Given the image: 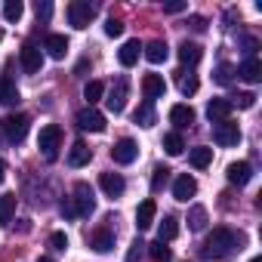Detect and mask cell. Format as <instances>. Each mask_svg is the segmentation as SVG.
<instances>
[{"instance_id":"cell-1","label":"cell","mask_w":262,"mask_h":262,"mask_svg":"<svg viewBox=\"0 0 262 262\" xmlns=\"http://www.w3.org/2000/svg\"><path fill=\"white\" fill-rule=\"evenodd\" d=\"M237 234L231 231V228H225V225H219V228H213L210 234H207V241H204V259H225L234 247H237Z\"/></svg>"},{"instance_id":"cell-2","label":"cell","mask_w":262,"mask_h":262,"mask_svg":"<svg viewBox=\"0 0 262 262\" xmlns=\"http://www.w3.org/2000/svg\"><path fill=\"white\" fill-rule=\"evenodd\" d=\"M37 148L43 151L47 161H56L59 158V148H62V129L56 123H47L40 129V136H37Z\"/></svg>"},{"instance_id":"cell-3","label":"cell","mask_w":262,"mask_h":262,"mask_svg":"<svg viewBox=\"0 0 262 262\" xmlns=\"http://www.w3.org/2000/svg\"><path fill=\"white\" fill-rule=\"evenodd\" d=\"M28 123H31L28 114H7L4 120H0V129H4V136L10 142H22L28 136Z\"/></svg>"},{"instance_id":"cell-4","label":"cell","mask_w":262,"mask_h":262,"mask_svg":"<svg viewBox=\"0 0 262 262\" xmlns=\"http://www.w3.org/2000/svg\"><path fill=\"white\" fill-rule=\"evenodd\" d=\"M93 16H96V7L86 4V0H74V4H68V22H71L77 31H83V28L93 22Z\"/></svg>"},{"instance_id":"cell-5","label":"cell","mask_w":262,"mask_h":262,"mask_svg":"<svg viewBox=\"0 0 262 262\" xmlns=\"http://www.w3.org/2000/svg\"><path fill=\"white\" fill-rule=\"evenodd\" d=\"M213 139L222 145V148H234L237 142H241V126L228 117V120H222V123H216V129H213Z\"/></svg>"},{"instance_id":"cell-6","label":"cell","mask_w":262,"mask_h":262,"mask_svg":"<svg viewBox=\"0 0 262 262\" xmlns=\"http://www.w3.org/2000/svg\"><path fill=\"white\" fill-rule=\"evenodd\" d=\"M74 213L77 216H90L93 210H96V198H93V188L86 185V182H77L74 185Z\"/></svg>"},{"instance_id":"cell-7","label":"cell","mask_w":262,"mask_h":262,"mask_svg":"<svg viewBox=\"0 0 262 262\" xmlns=\"http://www.w3.org/2000/svg\"><path fill=\"white\" fill-rule=\"evenodd\" d=\"M136 158H139V145H136L133 139H117V142L111 145V161H114V164H123V167H126V164H133Z\"/></svg>"},{"instance_id":"cell-8","label":"cell","mask_w":262,"mask_h":262,"mask_svg":"<svg viewBox=\"0 0 262 262\" xmlns=\"http://www.w3.org/2000/svg\"><path fill=\"white\" fill-rule=\"evenodd\" d=\"M77 126L86 129V133H102L105 129V114L96 111V108H83V111H77Z\"/></svg>"},{"instance_id":"cell-9","label":"cell","mask_w":262,"mask_h":262,"mask_svg":"<svg viewBox=\"0 0 262 262\" xmlns=\"http://www.w3.org/2000/svg\"><path fill=\"white\" fill-rule=\"evenodd\" d=\"M126 90H129V86H126V77H117V83L111 86V93H108V99H105L111 114H120V111L126 108Z\"/></svg>"},{"instance_id":"cell-10","label":"cell","mask_w":262,"mask_h":262,"mask_svg":"<svg viewBox=\"0 0 262 262\" xmlns=\"http://www.w3.org/2000/svg\"><path fill=\"white\" fill-rule=\"evenodd\" d=\"M194 194H198V182H194V176H188V173L176 176V182H173V198L182 201V204H188V198H194Z\"/></svg>"},{"instance_id":"cell-11","label":"cell","mask_w":262,"mask_h":262,"mask_svg":"<svg viewBox=\"0 0 262 262\" xmlns=\"http://www.w3.org/2000/svg\"><path fill=\"white\" fill-rule=\"evenodd\" d=\"M19 59H22V68H25L28 74H37V71H40V65H43V53H40L34 43H25V47H22V53H19Z\"/></svg>"},{"instance_id":"cell-12","label":"cell","mask_w":262,"mask_h":262,"mask_svg":"<svg viewBox=\"0 0 262 262\" xmlns=\"http://www.w3.org/2000/svg\"><path fill=\"white\" fill-rule=\"evenodd\" d=\"M225 176H228L231 185H247V182L253 179V167H250L247 161H234V164H228Z\"/></svg>"},{"instance_id":"cell-13","label":"cell","mask_w":262,"mask_h":262,"mask_svg":"<svg viewBox=\"0 0 262 262\" xmlns=\"http://www.w3.org/2000/svg\"><path fill=\"white\" fill-rule=\"evenodd\" d=\"M99 185H102V191H105L108 198H120V194L126 191V182H123L120 173H102V176H99Z\"/></svg>"},{"instance_id":"cell-14","label":"cell","mask_w":262,"mask_h":262,"mask_svg":"<svg viewBox=\"0 0 262 262\" xmlns=\"http://www.w3.org/2000/svg\"><path fill=\"white\" fill-rule=\"evenodd\" d=\"M142 93H145L148 102H151V99H161V96L167 93L164 77H161V74H145V77H142Z\"/></svg>"},{"instance_id":"cell-15","label":"cell","mask_w":262,"mask_h":262,"mask_svg":"<svg viewBox=\"0 0 262 262\" xmlns=\"http://www.w3.org/2000/svg\"><path fill=\"white\" fill-rule=\"evenodd\" d=\"M155 213H158V204L148 198V201H142L139 204V210H136V228L139 231H145V228H151L155 225Z\"/></svg>"},{"instance_id":"cell-16","label":"cell","mask_w":262,"mask_h":262,"mask_svg":"<svg viewBox=\"0 0 262 262\" xmlns=\"http://www.w3.org/2000/svg\"><path fill=\"white\" fill-rule=\"evenodd\" d=\"M139 53H142V43H139V40H126V43L120 47V53H117V62H120L123 68H133V65L139 62Z\"/></svg>"},{"instance_id":"cell-17","label":"cell","mask_w":262,"mask_h":262,"mask_svg":"<svg viewBox=\"0 0 262 262\" xmlns=\"http://www.w3.org/2000/svg\"><path fill=\"white\" fill-rule=\"evenodd\" d=\"M207 117H210L213 123L228 120V117H231V102H228V99H213V102L207 105Z\"/></svg>"},{"instance_id":"cell-18","label":"cell","mask_w":262,"mask_h":262,"mask_svg":"<svg viewBox=\"0 0 262 262\" xmlns=\"http://www.w3.org/2000/svg\"><path fill=\"white\" fill-rule=\"evenodd\" d=\"M170 120L179 126V129H188L194 123V108L191 105H173L170 108Z\"/></svg>"},{"instance_id":"cell-19","label":"cell","mask_w":262,"mask_h":262,"mask_svg":"<svg viewBox=\"0 0 262 262\" xmlns=\"http://www.w3.org/2000/svg\"><path fill=\"white\" fill-rule=\"evenodd\" d=\"M90 247H93L96 253H108V250L114 247V234H111L108 228H96V231H90Z\"/></svg>"},{"instance_id":"cell-20","label":"cell","mask_w":262,"mask_h":262,"mask_svg":"<svg viewBox=\"0 0 262 262\" xmlns=\"http://www.w3.org/2000/svg\"><path fill=\"white\" fill-rule=\"evenodd\" d=\"M237 74H241L247 83H259V80H262V65H259V59H253V56L244 59L241 68H237Z\"/></svg>"},{"instance_id":"cell-21","label":"cell","mask_w":262,"mask_h":262,"mask_svg":"<svg viewBox=\"0 0 262 262\" xmlns=\"http://www.w3.org/2000/svg\"><path fill=\"white\" fill-rule=\"evenodd\" d=\"M90 158H93L90 145H86V142H74V145H71V151H68V167H86V164H90Z\"/></svg>"},{"instance_id":"cell-22","label":"cell","mask_w":262,"mask_h":262,"mask_svg":"<svg viewBox=\"0 0 262 262\" xmlns=\"http://www.w3.org/2000/svg\"><path fill=\"white\" fill-rule=\"evenodd\" d=\"M43 50L50 53V59H65V53H68V40H65V34H50L47 43H43Z\"/></svg>"},{"instance_id":"cell-23","label":"cell","mask_w":262,"mask_h":262,"mask_svg":"<svg viewBox=\"0 0 262 262\" xmlns=\"http://www.w3.org/2000/svg\"><path fill=\"white\" fill-rule=\"evenodd\" d=\"M0 105H19V86L13 83V77L0 80Z\"/></svg>"},{"instance_id":"cell-24","label":"cell","mask_w":262,"mask_h":262,"mask_svg":"<svg viewBox=\"0 0 262 262\" xmlns=\"http://www.w3.org/2000/svg\"><path fill=\"white\" fill-rule=\"evenodd\" d=\"M188 161H191V167H194V170H204V167H210V164H213V148H207V145L191 148Z\"/></svg>"},{"instance_id":"cell-25","label":"cell","mask_w":262,"mask_h":262,"mask_svg":"<svg viewBox=\"0 0 262 262\" xmlns=\"http://www.w3.org/2000/svg\"><path fill=\"white\" fill-rule=\"evenodd\" d=\"M145 59H148L151 65L167 62V43H164V40H151V43L145 47Z\"/></svg>"},{"instance_id":"cell-26","label":"cell","mask_w":262,"mask_h":262,"mask_svg":"<svg viewBox=\"0 0 262 262\" xmlns=\"http://www.w3.org/2000/svg\"><path fill=\"white\" fill-rule=\"evenodd\" d=\"M179 59H182V65H198V62H201V47L182 40V43H179Z\"/></svg>"},{"instance_id":"cell-27","label":"cell","mask_w":262,"mask_h":262,"mask_svg":"<svg viewBox=\"0 0 262 262\" xmlns=\"http://www.w3.org/2000/svg\"><path fill=\"white\" fill-rule=\"evenodd\" d=\"M16 216V194H4L0 198V225H10Z\"/></svg>"},{"instance_id":"cell-28","label":"cell","mask_w":262,"mask_h":262,"mask_svg":"<svg viewBox=\"0 0 262 262\" xmlns=\"http://www.w3.org/2000/svg\"><path fill=\"white\" fill-rule=\"evenodd\" d=\"M164 151H167L170 158H179V155L185 151V142H182V136H179V133H167V136H164Z\"/></svg>"},{"instance_id":"cell-29","label":"cell","mask_w":262,"mask_h":262,"mask_svg":"<svg viewBox=\"0 0 262 262\" xmlns=\"http://www.w3.org/2000/svg\"><path fill=\"white\" fill-rule=\"evenodd\" d=\"M102 96H105V83H102V80H90V83L83 86V99L90 102V108H93Z\"/></svg>"},{"instance_id":"cell-30","label":"cell","mask_w":262,"mask_h":262,"mask_svg":"<svg viewBox=\"0 0 262 262\" xmlns=\"http://www.w3.org/2000/svg\"><path fill=\"white\" fill-rule=\"evenodd\" d=\"M188 228L191 231H204L207 228V210L204 207H191L188 210Z\"/></svg>"},{"instance_id":"cell-31","label":"cell","mask_w":262,"mask_h":262,"mask_svg":"<svg viewBox=\"0 0 262 262\" xmlns=\"http://www.w3.org/2000/svg\"><path fill=\"white\" fill-rule=\"evenodd\" d=\"M176 234H179V219H176V216H164V222H161V237H158V241L167 244V241H173Z\"/></svg>"},{"instance_id":"cell-32","label":"cell","mask_w":262,"mask_h":262,"mask_svg":"<svg viewBox=\"0 0 262 262\" xmlns=\"http://www.w3.org/2000/svg\"><path fill=\"white\" fill-rule=\"evenodd\" d=\"M148 247V256L155 259V262H170L173 259V253H170V247L164 244V241H155V244H145Z\"/></svg>"},{"instance_id":"cell-33","label":"cell","mask_w":262,"mask_h":262,"mask_svg":"<svg viewBox=\"0 0 262 262\" xmlns=\"http://www.w3.org/2000/svg\"><path fill=\"white\" fill-rule=\"evenodd\" d=\"M22 13H25L22 0H7V4H4V19H7V22H19Z\"/></svg>"},{"instance_id":"cell-34","label":"cell","mask_w":262,"mask_h":262,"mask_svg":"<svg viewBox=\"0 0 262 262\" xmlns=\"http://www.w3.org/2000/svg\"><path fill=\"white\" fill-rule=\"evenodd\" d=\"M179 90H182V96H194V93H198V77L179 71Z\"/></svg>"},{"instance_id":"cell-35","label":"cell","mask_w":262,"mask_h":262,"mask_svg":"<svg viewBox=\"0 0 262 262\" xmlns=\"http://www.w3.org/2000/svg\"><path fill=\"white\" fill-rule=\"evenodd\" d=\"M167 179H170V170L167 167H155V173H151V191H161L167 185Z\"/></svg>"},{"instance_id":"cell-36","label":"cell","mask_w":262,"mask_h":262,"mask_svg":"<svg viewBox=\"0 0 262 262\" xmlns=\"http://www.w3.org/2000/svg\"><path fill=\"white\" fill-rule=\"evenodd\" d=\"M136 123H142V126H151V123H155V111H151V102H145V105L136 111Z\"/></svg>"},{"instance_id":"cell-37","label":"cell","mask_w":262,"mask_h":262,"mask_svg":"<svg viewBox=\"0 0 262 262\" xmlns=\"http://www.w3.org/2000/svg\"><path fill=\"white\" fill-rule=\"evenodd\" d=\"M231 71H234V68H231L228 62H222V65L216 68V83H222V86H228V83H231Z\"/></svg>"},{"instance_id":"cell-38","label":"cell","mask_w":262,"mask_h":262,"mask_svg":"<svg viewBox=\"0 0 262 262\" xmlns=\"http://www.w3.org/2000/svg\"><path fill=\"white\" fill-rule=\"evenodd\" d=\"M50 247L53 250H68V234L65 231H53L50 234Z\"/></svg>"},{"instance_id":"cell-39","label":"cell","mask_w":262,"mask_h":262,"mask_svg":"<svg viewBox=\"0 0 262 262\" xmlns=\"http://www.w3.org/2000/svg\"><path fill=\"white\" fill-rule=\"evenodd\" d=\"M142 253H145V244H142V241H133V247L126 250V262H139Z\"/></svg>"},{"instance_id":"cell-40","label":"cell","mask_w":262,"mask_h":262,"mask_svg":"<svg viewBox=\"0 0 262 262\" xmlns=\"http://www.w3.org/2000/svg\"><path fill=\"white\" fill-rule=\"evenodd\" d=\"M234 105H237V108H253V105H256V96H253V93H237V99L231 102V108H234Z\"/></svg>"},{"instance_id":"cell-41","label":"cell","mask_w":262,"mask_h":262,"mask_svg":"<svg viewBox=\"0 0 262 262\" xmlns=\"http://www.w3.org/2000/svg\"><path fill=\"white\" fill-rule=\"evenodd\" d=\"M105 34H108V37H120V34H123V22L108 19V22H105Z\"/></svg>"},{"instance_id":"cell-42","label":"cell","mask_w":262,"mask_h":262,"mask_svg":"<svg viewBox=\"0 0 262 262\" xmlns=\"http://www.w3.org/2000/svg\"><path fill=\"white\" fill-rule=\"evenodd\" d=\"M37 19H50L53 16V4H50V0H37Z\"/></svg>"},{"instance_id":"cell-43","label":"cell","mask_w":262,"mask_h":262,"mask_svg":"<svg viewBox=\"0 0 262 262\" xmlns=\"http://www.w3.org/2000/svg\"><path fill=\"white\" fill-rule=\"evenodd\" d=\"M185 10H188V4H182V0H176V4H167V7H164V13H170V16L185 13Z\"/></svg>"},{"instance_id":"cell-44","label":"cell","mask_w":262,"mask_h":262,"mask_svg":"<svg viewBox=\"0 0 262 262\" xmlns=\"http://www.w3.org/2000/svg\"><path fill=\"white\" fill-rule=\"evenodd\" d=\"M188 25H191V31H207V19L204 16H191Z\"/></svg>"},{"instance_id":"cell-45","label":"cell","mask_w":262,"mask_h":262,"mask_svg":"<svg viewBox=\"0 0 262 262\" xmlns=\"http://www.w3.org/2000/svg\"><path fill=\"white\" fill-rule=\"evenodd\" d=\"M62 216H65V219H74V216H77V213H74V204H71V201H62Z\"/></svg>"},{"instance_id":"cell-46","label":"cell","mask_w":262,"mask_h":262,"mask_svg":"<svg viewBox=\"0 0 262 262\" xmlns=\"http://www.w3.org/2000/svg\"><path fill=\"white\" fill-rule=\"evenodd\" d=\"M4 179H7V164L0 161V182H4Z\"/></svg>"},{"instance_id":"cell-47","label":"cell","mask_w":262,"mask_h":262,"mask_svg":"<svg viewBox=\"0 0 262 262\" xmlns=\"http://www.w3.org/2000/svg\"><path fill=\"white\" fill-rule=\"evenodd\" d=\"M37 262H53V259H50V256H40V259H37Z\"/></svg>"},{"instance_id":"cell-48","label":"cell","mask_w":262,"mask_h":262,"mask_svg":"<svg viewBox=\"0 0 262 262\" xmlns=\"http://www.w3.org/2000/svg\"><path fill=\"white\" fill-rule=\"evenodd\" d=\"M0 40H4V31H0Z\"/></svg>"},{"instance_id":"cell-49","label":"cell","mask_w":262,"mask_h":262,"mask_svg":"<svg viewBox=\"0 0 262 262\" xmlns=\"http://www.w3.org/2000/svg\"><path fill=\"white\" fill-rule=\"evenodd\" d=\"M250 262H259V259H250Z\"/></svg>"}]
</instances>
